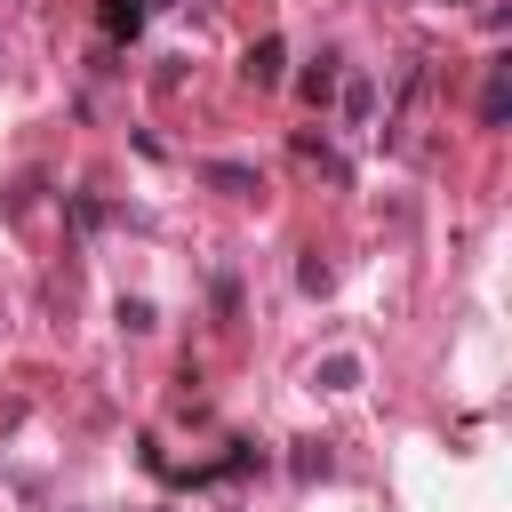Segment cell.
Returning <instances> with one entry per match:
<instances>
[{"mask_svg":"<svg viewBox=\"0 0 512 512\" xmlns=\"http://www.w3.org/2000/svg\"><path fill=\"white\" fill-rule=\"evenodd\" d=\"M200 176H208V184H224V192H248V184H256V176H248V168H240V160H208V168H200Z\"/></svg>","mask_w":512,"mask_h":512,"instance_id":"3957f363","label":"cell"},{"mask_svg":"<svg viewBox=\"0 0 512 512\" xmlns=\"http://www.w3.org/2000/svg\"><path fill=\"white\" fill-rule=\"evenodd\" d=\"M504 104H512V88H504V64H488V88H480V120L496 128V120H504Z\"/></svg>","mask_w":512,"mask_h":512,"instance_id":"7a4b0ae2","label":"cell"},{"mask_svg":"<svg viewBox=\"0 0 512 512\" xmlns=\"http://www.w3.org/2000/svg\"><path fill=\"white\" fill-rule=\"evenodd\" d=\"M104 24H112V32H136V24H144V0H104Z\"/></svg>","mask_w":512,"mask_h":512,"instance_id":"277c9868","label":"cell"},{"mask_svg":"<svg viewBox=\"0 0 512 512\" xmlns=\"http://www.w3.org/2000/svg\"><path fill=\"white\" fill-rule=\"evenodd\" d=\"M248 80H256V88L280 80V40H256V48H248Z\"/></svg>","mask_w":512,"mask_h":512,"instance_id":"6da1fadb","label":"cell"}]
</instances>
